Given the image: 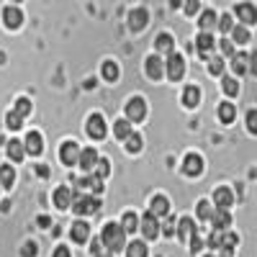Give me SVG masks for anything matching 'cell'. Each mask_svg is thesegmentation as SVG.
Segmentation results:
<instances>
[{"instance_id": "6da1fadb", "label": "cell", "mask_w": 257, "mask_h": 257, "mask_svg": "<svg viewBox=\"0 0 257 257\" xmlns=\"http://www.w3.org/2000/svg\"><path fill=\"white\" fill-rule=\"evenodd\" d=\"M100 244H105L111 252L123 249V247H126V234H123V229H121L118 224L108 221V224L103 226V231H100Z\"/></svg>"}, {"instance_id": "7a4b0ae2", "label": "cell", "mask_w": 257, "mask_h": 257, "mask_svg": "<svg viewBox=\"0 0 257 257\" xmlns=\"http://www.w3.org/2000/svg\"><path fill=\"white\" fill-rule=\"evenodd\" d=\"M72 211L77 216H85V213H95L100 211V198H93V196H82V193H72Z\"/></svg>"}, {"instance_id": "3957f363", "label": "cell", "mask_w": 257, "mask_h": 257, "mask_svg": "<svg viewBox=\"0 0 257 257\" xmlns=\"http://www.w3.org/2000/svg\"><path fill=\"white\" fill-rule=\"evenodd\" d=\"M165 75L170 77V80H180L183 75H185V59L180 57V54H175V49L170 52V57H167V64H165Z\"/></svg>"}, {"instance_id": "277c9868", "label": "cell", "mask_w": 257, "mask_h": 257, "mask_svg": "<svg viewBox=\"0 0 257 257\" xmlns=\"http://www.w3.org/2000/svg\"><path fill=\"white\" fill-rule=\"evenodd\" d=\"M183 173H185V175H190V178L201 175V173H203V157H201V155H196V152L185 155V160H183Z\"/></svg>"}, {"instance_id": "5b68a950", "label": "cell", "mask_w": 257, "mask_h": 257, "mask_svg": "<svg viewBox=\"0 0 257 257\" xmlns=\"http://www.w3.org/2000/svg\"><path fill=\"white\" fill-rule=\"evenodd\" d=\"M139 226H142V231H144V237L147 239H155L157 234H160V221H157V216H152V213H144V216H139Z\"/></svg>"}, {"instance_id": "8992f818", "label": "cell", "mask_w": 257, "mask_h": 257, "mask_svg": "<svg viewBox=\"0 0 257 257\" xmlns=\"http://www.w3.org/2000/svg\"><path fill=\"white\" fill-rule=\"evenodd\" d=\"M126 121H144V116H147V105H144V100L142 98H132L126 103Z\"/></svg>"}, {"instance_id": "52a82bcc", "label": "cell", "mask_w": 257, "mask_h": 257, "mask_svg": "<svg viewBox=\"0 0 257 257\" xmlns=\"http://www.w3.org/2000/svg\"><path fill=\"white\" fill-rule=\"evenodd\" d=\"M77 155H80V147L75 142H64L62 149H59V160H62V165H67V167L77 165Z\"/></svg>"}, {"instance_id": "ba28073f", "label": "cell", "mask_w": 257, "mask_h": 257, "mask_svg": "<svg viewBox=\"0 0 257 257\" xmlns=\"http://www.w3.org/2000/svg\"><path fill=\"white\" fill-rule=\"evenodd\" d=\"M211 221H213V231H226L231 224V213L229 208H216L211 213Z\"/></svg>"}, {"instance_id": "9c48e42d", "label": "cell", "mask_w": 257, "mask_h": 257, "mask_svg": "<svg viewBox=\"0 0 257 257\" xmlns=\"http://www.w3.org/2000/svg\"><path fill=\"white\" fill-rule=\"evenodd\" d=\"M88 134H90L93 139H105V121H103L100 113H93V116L88 118Z\"/></svg>"}, {"instance_id": "30bf717a", "label": "cell", "mask_w": 257, "mask_h": 257, "mask_svg": "<svg viewBox=\"0 0 257 257\" xmlns=\"http://www.w3.org/2000/svg\"><path fill=\"white\" fill-rule=\"evenodd\" d=\"M98 157H100V155L95 152L93 147H90V149H82V152L77 155V165L85 170V173H90V170L95 167V162H98Z\"/></svg>"}, {"instance_id": "8fae6325", "label": "cell", "mask_w": 257, "mask_h": 257, "mask_svg": "<svg viewBox=\"0 0 257 257\" xmlns=\"http://www.w3.org/2000/svg\"><path fill=\"white\" fill-rule=\"evenodd\" d=\"M144 67H147V77H152V80H160V77L165 75V64H162V59H160L157 54L149 57Z\"/></svg>"}, {"instance_id": "7c38bea8", "label": "cell", "mask_w": 257, "mask_h": 257, "mask_svg": "<svg viewBox=\"0 0 257 257\" xmlns=\"http://www.w3.org/2000/svg\"><path fill=\"white\" fill-rule=\"evenodd\" d=\"M147 21H149V13L144 8H134L132 16H128V26H132V31H142L147 26Z\"/></svg>"}, {"instance_id": "4fadbf2b", "label": "cell", "mask_w": 257, "mask_h": 257, "mask_svg": "<svg viewBox=\"0 0 257 257\" xmlns=\"http://www.w3.org/2000/svg\"><path fill=\"white\" fill-rule=\"evenodd\" d=\"M167 211H170V201L165 198V196H155L152 201H149V213L152 216H167Z\"/></svg>"}, {"instance_id": "5bb4252c", "label": "cell", "mask_w": 257, "mask_h": 257, "mask_svg": "<svg viewBox=\"0 0 257 257\" xmlns=\"http://www.w3.org/2000/svg\"><path fill=\"white\" fill-rule=\"evenodd\" d=\"M118 226L123 229V234H134V231L139 229V213L126 211L123 216H121V224H118Z\"/></svg>"}, {"instance_id": "9a60e30c", "label": "cell", "mask_w": 257, "mask_h": 257, "mask_svg": "<svg viewBox=\"0 0 257 257\" xmlns=\"http://www.w3.org/2000/svg\"><path fill=\"white\" fill-rule=\"evenodd\" d=\"M70 237H72L77 244L88 242V237H90V226L85 224V221H75V224H72V229H70Z\"/></svg>"}, {"instance_id": "2e32d148", "label": "cell", "mask_w": 257, "mask_h": 257, "mask_svg": "<svg viewBox=\"0 0 257 257\" xmlns=\"http://www.w3.org/2000/svg\"><path fill=\"white\" fill-rule=\"evenodd\" d=\"M54 203H57V208H70V203H72V190H70L67 185H59V188L54 190Z\"/></svg>"}, {"instance_id": "e0dca14e", "label": "cell", "mask_w": 257, "mask_h": 257, "mask_svg": "<svg viewBox=\"0 0 257 257\" xmlns=\"http://www.w3.org/2000/svg\"><path fill=\"white\" fill-rule=\"evenodd\" d=\"M21 21H24V16H21L18 8L8 6V8L3 11V24H6L8 29H18V26H21Z\"/></svg>"}, {"instance_id": "ac0fdd59", "label": "cell", "mask_w": 257, "mask_h": 257, "mask_svg": "<svg viewBox=\"0 0 257 257\" xmlns=\"http://www.w3.org/2000/svg\"><path fill=\"white\" fill-rule=\"evenodd\" d=\"M213 203H216V208H229L234 203V193L229 188H219L213 193Z\"/></svg>"}, {"instance_id": "d6986e66", "label": "cell", "mask_w": 257, "mask_h": 257, "mask_svg": "<svg viewBox=\"0 0 257 257\" xmlns=\"http://www.w3.org/2000/svg\"><path fill=\"white\" fill-rule=\"evenodd\" d=\"M196 47H198V57H201V59H208V52H211V47H213V36H211L208 31H203V34L196 39Z\"/></svg>"}, {"instance_id": "ffe728a7", "label": "cell", "mask_w": 257, "mask_h": 257, "mask_svg": "<svg viewBox=\"0 0 257 257\" xmlns=\"http://www.w3.org/2000/svg\"><path fill=\"white\" fill-rule=\"evenodd\" d=\"M183 103L188 105V108H196V105L201 103V88H196V85H188V88L183 90Z\"/></svg>"}, {"instance_id": "44dd1931", "label": "cell", "mask_w": 257, "mask_h": 257, "mask_svg": "<svg viewBox=\"0 0 257 257\" xmlns=\"http://www.w3.org/2000/svg\"><path fill=\"white\" fill-rule=\"evenodd\" d=\"M24 149H26V152H31V155H39L41 149H44V142H41V134H39V132H31V134L26 137V144H24Z\"/></svg>"}, {"instance_id": "7402d4cb", "label": "cell", "mask_w": 257, "mask_h": 257, "mask_svg": "<svg viewBox=\"0 0 257 257\" xmlns=\"http://www.w3.org/2000/svg\"><path fill=\"white\" fill-rule=\"evenodd\" d=\"M237 16L244 21L247 26H252L254 21H257V11H254V6H252V3H242V6H237Z\"/></svg>"}, {"instance_id": "603a6c76", "label": "cell", "mask_w": 257, "mask_h": 257, "mask_svg": "<svg viewBox=\"0 0 257 257\" xmlns=\"http://www.w3.org/2000/svg\"><path fill=\"white\" fill-rule=\"evenodd\" d=\"M193 234H196V221H193V219H180V224H178V237H180V239H190Z\"/></svg>"}, {"instance_id": "cb8c5ba5", "label": "cell", "mask_w": 257, "mask_h": 257, "mask_svg": "<svg viewBox=\"0 0 257 257\" xmlns=\"http://www.w3.org/2000/svg\"><path fill=\"white\" fill-rule=\"evenodd\" d=\"M8 157H11L13 162H21V160H24V157H26V149H24V144L16 142V139H11V142H8Z\"/></svg>"}, {"instance_id": "d4e9b609", "label": "cell", "mask_w": 257, "mask_h": 257, "mask_svg": "<svg viewBox=\"0 0 257 257\" xmlns=\"http://www.w3.org/2000/svg\"><path fill=\"white\" fill-rule=\"evenodd\" d=\"M13 183H16V170L11 165H3V167H0V185H3V188H13Z\"/></svg>"}, {"instance_id": "484cf974", "label": "cell", "mask_w": 257, "mask_h": 257, "mask_svg": "<svg viewBox=\"0 0 257 257\" xmlns=\"http://www.w3.org/2000/svg\"><path fill=\"white\" fill-rule=\"evenodd\" d=\"M82 188H90V190L95 193V196H100V193H103V180H100V178H95L93 173H88V175L82 178Z\"/></svg>"}, {"instance_id": "4316f807", "label": "cell", "mask_w": 257, "mask_h": 257, "mask_svg": "<svg viewBox=\"0 0 257 257\" xmlns=\"http://www.w3.org/2000/svg\"><path fill=\"white\" fill-rule=\"evenodd\" d=\"M155 47H157L160 54H170V52H173V47H175V44H173V36H170V34H160Z\"/></svg>"}, {"instance_id": "83f0119b", "label": "cell", "mask_w": 257, "mask_h": 257, "mask_svg": "<svg viewBox=\"0 0 257 257\" xmlns=\"http://www.w3.org/2000/svg\"><path fill=\"white\" fill-rule=\"evenodd\" d=\"M126 257H147V244L134 239L132 244H126Z\"/></svg>"}, {"instance_id": "f1b7e54d", "label": "cell", "mask_w": 257, "mask_h": 257, "mask_svg": "<svg viewBox=\"0 0 257 257\" xmlns=\"http://www.w3.org/2000/svg\"><path fill=\"white\" fill-rule=\"evenodd\" d=\"M234 116H237V111H234L231 103H221V105H219V118H221V123H231Z\"/></svg>"}, {"instance_id": "f546056e", "label": "cell", "mask_w": 257, "mask_h": 257, "mask_svg": "<svg viewBox=\"0 0 257 257\" xmlns=\"http://www.w3.org/2000/svg\"><path fill=\"white\" fill-rule=\"evenodd\" d=\"M113 134H116V139H126L128 134H132V123H128L126 118L116 121V126H113Z\"/></svg>"}, {"instance_id": "4dcf8cb0", "label": "cell", "mask_w": 257, "mask_h": 257, "mask_svg": "<svg viewBox=\"0 0 257 257\" xmlns=\"http://www.w3.org/2000/svg\"><path fill=\"white\" fill-rule=\"evenodd\" d=\"M13 111H16V113H18L21 118H26V116L31 113V100H29V98H18V100H16V108H13Z\"/></svg>"}, {"instance_id": "1f68e13d", "label": "cell", "mask_w": 257, "mask_h": 257, "mask_svg": "<svg viewBox=\"0 0 257 257\" xmlns=\"http://www.w3.org/2000/svg\"><path fill=\"white\" fill-rule=\"evenodd\" d=\"M221 88H224V93L229 95V98H234L239 93V82L234 80V77H224V82H221Z\"/></svg>"}, {"instance_id": "d6a6232c", "label": "cell", "mask_w": 257, "mask_h": 257, "mask_svg": "<svg viewBox=\"0 0 257 257\" xmlns=\"http://www.w3.org/2000/svg\"><path fill=\"white\" fill-rule=\"evenodd\" d=\"M198 24H201V29H203V31L213 29V26H216V13H213V11H206V13H201V21H198Z\"/></svg>"}, {"instance_id": "836d02e7", "label": "cell", "mask_w": 257, "mask_h": 257, "mask_svg": "<svg viewBox=\"0 0 257 257\" xmlns=\"http://www.w3.org/2000/svg\"><path fill=\"white\" fill-rule=\"evenodd\" d=\"M247 57L249 54H234V62H231V70L237 72V75H244V70H247Z\"/></svg>"}, {"instance_id": "e575fe53", "label": "cell", "mask_w": 257, "mask_h": 257, "mask_svg": "<svg viewBox=\"0 0 257 257\" xmlns=\"http://www.w3.org/2000/svg\"><path fill=\"white\" fill-rule=\"evenodd\" d=\"M103 77L111 80V82L118 80V64H116V62H105V64H103Z\"/></svg>"}, {"instance_id": "d590c367", "label": "cell", "mask_w": 257, "mask_h": 257, "mask_svg": "<svg viewBox=\"0 0 257 257\" xmlns=\"http://www.w3.org/2000/svg\"><path fill=\"white\" fill-rule=\"evenodd\" d=\"M90 173L95 175V178H105V175H108V160H103V157H98V162H95V167L90 170Z\"/></svg>"}, {"instance_id": "8d00e7d4", "label": "cell", "mask_w": 257, "mask_h": 257, "mask_svg": "<svg viewBox=\"0 0 257 257\" xmlns=\"http://www.w3.org/2000/svg\"><path fill=\"white\" fill-rule=\"evenodd\" d=\"M6 123H8V128H11V132H18V128L24 126V118H21L16 111H8V116H6Z\"/></svg>"}, {"instance_id": "74e56055", "label": "cell", "mask_w": 257, "mask_h": 257, "mask_svg": "<svg viewBox=\"0 0 257 257\" xmlns=\"http://www.w3.org/2000/svg\"><path fill=\"white\" fill-rule=\"evenodd\" d=\"M126 149H128V152H139V149H142V137L139 134H128L126 137Z\"/></svg>"}, {"instance_id": "f35d334b", "label": "cell", "mask_w": 257, "mask_h": 257, "mask_svg": "<svg viewBox=\"0 0 257 257\" xmlns=\"http://www.w3.org/2000/svg\"><path fill=\"white\" fill-rule=\"evenodd\" d=\"M231 36L234 41H239V44H244V41H249V31L244 26H237V29H231Z\"/></svg>"}, {"instance_id": "ab89813d", "label": "cell", "mask_w": 257, "mask_h": 257, "mask_svg": "<svg viewBox=\"0 0 257 257\" xmlns=\"http://www.w3.org/2000/svg\"><path fill=\"white\" fill-rule=\"evenodd\" d=\"M208 70H211V75H221V72H224V59H221V57H213V59L208 62Z\"/></svg>"}, {"instance_id": "60d3db41", "label": "cell", "mask_w": 257, "mask_h": 257, "mask_svg": "<svg viewBox=\"0 0 257 257\" xmlns=\"http://www.w3.org/2000/svg\"><path fill=\"white\" fill-rule=\"evenodd\" d=\"M211 203L208 201H203V203H198V219H203V221H208L211 219Z\"/></svg>"}, {"instance_id": "b9f144b4", "label": "cell", "mask_w": 257, "mask_h": 257, "mask_svg": "<svg viewBox=\"0 0 257 257\" xmlns=\"http://www.w3.org/2000/svg\"><path fill=\"white\" fill-rule=\"evenodd\" d=\"M201 11V0H185V13L188 16H196Z\"/></svg>"}, {"instance_id": "7bdbcfd3", "label": "cell", "mask_w": 257, "mask_h": 257, "mask_svg": "<svg viewBox=\"0 0 257 257\" xmlns=\"http://www.w3.org/2000/svg\"><path fill=\"white\" fill-rule=\"evenodd\" d=\"M221 234H224V231H213L211 237H208V242H206V244H208L211 249H219V247H221Z\"/></svg>"}, {"instance_id": "ee69618b", "label": "cell", "mask_w": 257, "mask_h": 257, "mask_svg": "<svg viewBox=\"0 0 257 257\" xmlns=\"http://www.w3.org/2000/svg\"><path fill=\"white\" fill-rule=\"evenodd\" d=\"M219 29H221L224 34H229V31L234 29V24H231V16H221V18H219Z\"/></svg>"}, {"instance_id": "f6af8a7d", "label": "cell", "mask_w": 257, "mask_h": 257, "mask_svg": "<svg viewBox=\"0 0 257 257\" xmlns=\"http://www.w3.org/2000/svg\"><path fill=\"white\" fill-rule=\"evenodd\" d=\"M203 244H206V242H203V239L198 237V234H193V237H190V249H193V252L203 249Z\"/></svg>"}, {"instance_id": "bcb514c9", "label": "cell", "mask_w": 257, "mask_h": 257, "mask_svg": "<svg viewBox=\"0 0 257 257\" xmlns=\"http://www.w3.org/2000/svg\"><path fill=\"white\" fill-rule=\"evenodd\" d=\"M247 126H249V132H257V111L247 113Z\"/></svg>"}, {"instance_id": "7dc6e473", "label": "cell", "mask_w": 257, "mask_h": 257, "mask_svg": "<svg viewBox=\"0 0 257 257\" xmlns=\"http://www.w3.org/2000/svg\"><path fill=\"white\" fill-rule=\"evenodd\" d=\"M21 254H24V257H34V254H36V244H34V242H26L24 249H21Z\"/></svg>"}, {"instance_id": "c3c4849f", "label": "cell", "mask_w": 257, "mask_h": 257, "mask_svg": "<svg viewBox=\"0 0 257 257\" xmlns=\"http://www.w3.org/2000/svg\"><path fill=\"white\" fill-rule=\"evenodd\" d=\"M219 47H221V52H224L226 57H231V54H234V44H231V41H229V39H224V41H221V44H219Z\"/></svg>"}, {"instance_id": "681fc988", "label": "cell", "mask_w": 257, "mask_h": 257, "mask_svg": "<svg viewBox=\"0 0 257 257\" xmlns=\"http://www.w3.org/2000/svg\"><path fill=\"white\" fill-rule=\"evenodd\" d=\"M162 231L167 234V237H173V234H175V221H173V219H167L165 226H162Z\"/></svg>"}, {"instance_id": "f907efd6", "label": "cell", "mask_w": 257, "mask_h": 257, "mask_svg": "<svg viewBox=\"0 0 257 257\" xmlns=\"http://www.w3.org/2000/svg\"><path fill=\"white\" fill-rule=\"evenodd\" d=\"M36 175H41V178H49V167H47V165H36Z\"/></svg>"}, {"instance_id": "816d5d0a", "label": "cell", "mask_w": 257, "mask_h": 257, "mask_svg": "<svg viewBox=\"0 0 257 257\" xmlns=\"http://www.w3.org/2000/svg\"><path fill=\"white\" fill-rule=\"evenodd\" d=\"M52 257H70V249H67V247H57Z\"/></svg>"}, {"instance_id": "f5cc1de1", "label": "cell", "mask_w": 257, "mask_h": 257, "mask_svg": "<svg viewBox=\"0 0 257 257\" xmlns=\"http://www.w3.org/2000/svg\"><path fill=\"white\" fill-rule=\"evenodd\" d=\"M100 247H103V244H100V239H93V247H90V252H93V254H100Z\"/></svg>"}, {"instance_id": "db71d44e", "label": "cell", "mask_w": 257, "mask_h": 257, "mask_svg": "<svg viewBox=\"0 0 257 257\" xmlns=\"http://www.w3.org/2000/svg\"><path fill=\"white\" fill-rule=\"evenodd\" d=\"M49 224H52V221H49V216H39V226H44V229H47Z\"/></svg>"}, {"instance_id": "11a10c76", "label": "cell", "mask_w": 257, "mask_h": 257, "mask_svg": "<svg viewBox=\"0 0 257 257\" xmlns=\"http://www.w3.org/2000/svg\"><path fill=\"white\" fill-rule=\"evenodd\" d=\"M170 6H173V8H180V6H183V0H170Z\"/></svg>"}, {"instance_id": "9f6ffc18", "label": "cell", "mask_w": 257, "mask_h": 257, "mask_svg": "<svg viewBox=\"0 0 257 257\" xmlns=\"http://www.w3.org/2000/svg\"><path fill=\"white\" fill-rule=\"evenodd\" d=\"M93 257H113V252H111V254H103V252H100V254H93Z\"/></svg>"}, {"instance_id": "6f0895ef", "label": "cell", "mask_w": 257, "mask_h": 257, "mask_svg": "<svg viewBox=\"0 0 257 257\" xmlns=\"http://www.w3.org/2000/svg\"><path fill=\"white\" fill-rule=\"evenodd\" d=\"M206 257H213V254H206Z\"/></svg>"}, {"instance_id": "680465c9", "label": "cell", "mask_w": 257, "mask_h": 257, "mask_svg": "<svg viewBox=\"0 0 257 257\" xmlns=\"http://www.w3.org/2000/svg\"><path fill=\"white\" fill-rule=\"evenodd\" d=\"M13 3H18V0H13Z\"/></svg>"}]
</instances>
